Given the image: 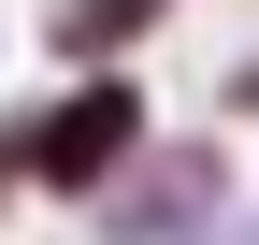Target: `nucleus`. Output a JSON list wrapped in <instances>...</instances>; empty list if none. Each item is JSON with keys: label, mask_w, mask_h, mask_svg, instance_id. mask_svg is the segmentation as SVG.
Returning <instances> with one entry per match:
<instances>
[{"label": "nucleus", "mask_w": 259, "mask_h": 245, "mask_svg": "<svg viewBox=\"0 0 259 245\" xmlns=\"http://www.w3.org/2000/svg\"><path fill=\"white\" fill-rule=\"evenodd\" d=\"M115 144H130V87H87V101H58V115H44V173H58V188H87Z\"/></svg>", "instance_id": "f257e3e1"}, {"label": "nucleus", "mask_w": 259, "mask_h": 245, "mask_svg": "<svg viewBox=\"0 0 259 245\" xmlns=\"http://www.w3.org/2000/svg\"><path fill=\"white\" fill-rule=\"evenodd\" d=\"M202 202H216V159H187V173H158V188H144V217H130L115 245H202Z\"/></svg>", "instance_id": "f03ea898"}, {"label": "nucleus", "mask_w": 259, "mask_h": 245, "mask_svg": "<svg viewBox=\"0 0 259 245\" xmlns=\"http://www.w3.org/2000/svg\"><path fill=\"white\" fill-rule=\"evenodd\" d=\"M130 29H158V0H58V44H130Z\"/></svg>", "instance_id": "7ed1b4c3"}]
</instances>
